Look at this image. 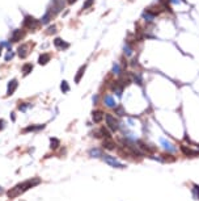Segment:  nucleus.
I'll use <instances>...</instances> for the list:
<instances>
[{"mask_svg":"<svg viewBox=\"0 0 199 201\" xmlns=\"http://www.w3.org/2000/svg\"><path fill=\"white\" fill-rule=\"evenodd\" d=\"M13 57H14V53L12 51V49H8V51H7V54H5L4 59H5V60H11Z\"/></svg>","mask_w":199,"mask_h":201,"instance_id":"bb28decb","label":"nucleus"},{"mask_svg":"<svg viewBox=\"0 0 199 201\" xmlns=\"http://www.w3.org/2000/svg\"><path fill=\"white\" fill-rule=\"evenodd\" d=\"M92 118L94 122H101L102 118H104V112L100 111V109H94L92 112Z\"/></svg>","mask_w":199,"mask_h":201,"instance_id":"9d476101","label":"nucleus"},{"mask_svg":"<svg viewBox=\"0 0 199 201\" xmlns=\"http://www.w3.org/2000/svg\"><path fill=\"white\" fill-rule=\"evenodd\" d=\"M26 36L25 30L24 29H16L13 30V33H12V38H11V42H19L21 41L24 37Z\"/></svg>","mask_w":199,"mask_h":201,"instance_id":"39448f33","label":"nucleus"},{"mask_svg":"<svg viewBox=\"0 0 199 201\" xmlns=\"http://www.w3.org/2000/svg\"><path fill=\"white\" fill-rule=\"evenodd\" d=\"M32 71H33V65H32V63H26V65L22 66V74H24V76L29 75Z\"/></svg>","mask_w":199,"mask_h":201,"instance_id":"6ab92c4d","label":"nucleus"},{"mask_svg":"<svg viewBox=\"0 0 199 201\" xmlns=\"http://www.w3.org/2000/svg\"><path fill=\"white\" fill-rule=\"evenodd\" d=\"M123 71H125V70H123L122 67H120V65H118V63H115V65L113 66V70H111V72L115 74V75H120Z\"/></svg>","mask_w":199,"mask_h":201,"instance_id":"5701e85b","label":"nucleus"},{"mask_svg":"<svg viewBox=\"0 0 199 201\" xmlns=\"http://www.w3.org/2000/svg\"><path fill=\"white\" fill-rule=\"evenodd\" d=\"M105 120H106V125H107V127H109L110 132H113V133L118 132V129H119V121L117 120L114 116L106 114V116H105Z\"/></svg>","mask_w":199,"mask_h":201,"instance_id":"20e7f679","label":"nucleus"},{"mask_svg":"<svg viewBox=\"0 0 199 201\" xmlns=\"http://www.w3.org/2000/svg\"><path fill=\"white\" fill-rule=\"evenodd\" d=\"M93 3H94V0H87V1L84 3V7H83V9H87V8L92 7V5H93Z\"/></svg>","mask_w":199,"mask_h":201,"instance_id":"2f4dec72","label":"nucleus"},{"mask_svg":"<svg viewBox=\"0 0 199 201\" xmlns=\"http://www.w3.org/2000/svg\"><path fill=\"white\" fill-rule=\"evenodd\" d=\"M66 1L68 3V5H72V4H75V3H76L77 0H66Z\"/></svg>","mask_w":199,"mask_h":201,"instance_id":"473e14b6","label":"nucleus"},{"mask_svg":"<svg viewBox=\"0 0 199 201\" xmlns=\"http://www.w3.org/2000/svg\"><path fill=\"white\" fill-rule=\"evenodd\" d=\"M85 70H87V65H84V66H81V67H80L79 71H77V72H76V75H75V83H79L81 79H83L84 74H85Z\"/></svg>","mask_w":199,"mask_h":201,"instance_id":"f8f14e48","label":"nucleus"},{"mask_svg":"<svg viewBox=\"0 0 199 201\" xmlns=\"http://www.w3.org/2000/svg\"><path fill=\"white\" fill-rule=\"evenodd\" d=\"M41 21H38L35 17L30 16V15H26L25 17H24V21H22V26L25 29H30V30H34L37 29L38 26H40Z\"/></svg>","mask_w":199,"mask_h":201,"instance_id":"f03ea898","label":"nucleus"},{"mask_svg":"<svg viewBox=\"0 0 199 201\" xmlns=\"http://www.w3.org/2000/svg\"><path fill=\"white\" fill-rule=\"evenodd\" d=\"M17 86H19V82L17 79H12V80L8 82V87H7V96H11L14 93V91L17 90Z\"/></svg>","mask_w":199,"mask_h":201,"instance_id":"0eeeda50","label":"nucleus"},{"mask_svg":"<svg viewBox=\"0 0 199 201\" xmlns=\"http://www.w3.org/2000/svg\"><path fill=\"white\" fill-rule=\"evenodd\" d=\"M193 196L199 200V185H194V188H193Z\"/></svg>","mask_w":199,"mask_h":201,"instance_id":"cd10ccee","label":"nucleus"},{"mask_svg":"<svg viewBox=\"0 0 199 201\" xmlns=\"http://www.w3.org/2000/svg\"><path fill=\"white\" fill-rule=\"evenodd\" d=\"M43 127H45V125H40V126H37V125H32V126H28V127H25V129H22V133L37 132V130H42Z\"/></svg>","mask_w":199,"mask_h":201,"instance_id":"2eb2a0df","label":"nucleus"},{"mask_svg":"<svg viewBox=\"0 0 199 201\" xmlns=\"http://www.w3.org/2000/svg\"><path fill=\"white\" fill-rule=\"evenodd\" d=\"M3 126H4V120H0V130L3 129Z\"/></svg>","mask_w":199,"mask_h":201,"instance_id":"f704fd0d","label":"nucleus"},{"mask_svg":"<svg viewBox=\"0 0 199 201\" xmlns=\"http://www.w3.org/2000/svg\"><path fill=\"white\" fill-rule=\"evenodd\" d=\"M104 104L106 105L107 108H111V109H114L117 106V103H115V100H114V97L110 95H106L104 97Z\"/></svg>","mask_w":199,"mask_h":201,"instance_id":"6e6552de","label":"nucleus"},{"mask_svg":"<svg viewBox=\"0 0 199 201\" xmlns=\"http://www.w3.org/2000/svg\"><path fill=\"white\" fill-rule=\"evenodd\" d=\"M123 53H125V55L126 57H128V58H131L132 57V53H134V49H132L131 45H125V47H123Z\"/></svg>","mask_w":199,"mask_h":201,"instance_id":"a211bd4d","label":"nucleus"},{"mask_svg":"<svg viewBox=\"0 0 199 201\" xmlns=\"http://www.w3.org/2000/svg\"><path fill=\"white\" fill-rule=\"evenodd\" d=\"M50 142H51V143H50V149H51V150H55V149L59 146V141L56 138H51Z\"/></svg>","mask_w":199,"mask_h":201,"instance_id":"a878e982","label":"nucleus"},{"mask_svg":"<svg viewBox=\"0 0 199 201\" xmlns=\"http://www.w3.org/2000/svg\"><path fill=\"white\" fill-rule=\"evenodd\" d=\"M38 183H40V179H33V180L21 183V184H19L17 187H14L13 189H11L9 192H8V194H9V197L19 196L20 193H22V192H25L26 189H29V188H32V187H34V185H37Z\"/></svg>","mask_w":199,"mask_h":201,"instance_id":"f257e3e1","label":"nucleus"},{"mask_svg":"<svg viewBox=\"0 0 199 201\" xmlns=\"http://www.w3.org/2000/svg\"><path fill=\"white\" fill-rule=\"evenodd\" d=\"M0 55H1V47H0Z\"/></svg>","mask_w":199,"mask_h":201,"instance_id":"e433bc0d","label":"nucleus"},{"mask_svg":"<svg viewBox=\"0 0 199 201\" xmlns=\"http://www.w3.org/2000/svg\"><path fill=\"white\" fill-rule=\"evenodd\" d=\"M117 113H118V114H125V112H123V108H118Z\"/></svg>","mask_w":199,"mask_h":201,"instance_id":"72a5a7b5","label":"nucleus"},{"mask_svg":"<svg viewBox=\"0 0 199 201\" xmlns=\"http://www.w3.org/2000/svg\"><path fill=\"white\" fill-rule=\"evenodd\" d=\"M102 146H104L105 149H107V150H113V149L115 147V143H114L110 138H106L104 142H102Z\"/></svg>","mask_w":199,"mask_h":201,"instance_id":"f3484780","label":"nucleus"},{"mask_svg":"<svg viewBox=\"0 0 199 201\" xmlns=\"http://www.w3.org/2000/svg\"><path fill=\"white\" fill-rule=\"evenodd\" d=\"M104 159L107 164H110V166H113V167H123L122 164H120L119 162H117V160L114 159L113 157H110V155H104Z\"/></svg>","mask_w":199,"mask_h":201,"instance_id":"9b49d317","label":"nucleus"},{"mask_svg":"<svg viewBox=\"0 0 199 201\" xmlns=\"http://www.w3.org/2000/svg\"><path fill=\"white\" fill-rule=\"evenodd\" d=\"M98 137H102V138H110V132L106 129V127H101V130H98Z\"/></svg>","mask_w":199,"mask_h":201,"instance_id":"412c9836","label":"nucleus"},{"mask_svg":"<svg viewBox=\"0 0 199 201\" xmlns=\"http://www.w3.org/2000/svg\"><path fill=\"white\" fill-rule=\"evenodd\" d=\"M89 154H90V157H101V151L98 149H93Z\"/></svg>","mask_w":199,"mask_h":201,"instance_id":"c85d7f7f","label":"nucleus"},{"mask_svg":"<svg viewBox=\"0 0 199 201\" xmlns=\"http://www.w3.org/2000/svg\"><path fill=\"white\" fill-rule=\"evenodd\" d=\"M17 55H19L21 59H25L26 55H28V45H20L17 47Z\"/></svg>","mask_w":199,"mask_h":201,"instance_id":"1a4fd4ad","label":"nucleus"},{"mask_svg":"<svg viewBox=\"0 0 199 201\" xmlns=\"http://www.w3.org/2000/svg\"><path fill=\"white\" fill-rule=\"evenodd\" d=\"M60 90H62L63 93H67L68 91H70V84L67 83V80H62V83H60Z\"/></svg>","mask_w":199,"mask_h":201,"instance_id":"b1692460","label":"nucleus"},{"mask_svg":"<svg viewBox=\"0 0 199 201\" xmlns=\"http://www.w3.org/2000/svg\"><path fill=\"white\" fill-rule=\"evenodd\" d=\"M131 80L135 82V83H138L139 86L143 84V78H141V75H138V74H131Z\"/></svg>","mask_w":199,"mask_h":201,"instance_id":"4be33fe9","label":"nucleus"},{"mask_svg":"<svg viewBox=\"0 0 199 201\" xmlns=\"http://www.w3.org/2000/svg\"><path fill=\"white\" fill-rule=\"evenodd\" d=\"M161 145L164 146L167 150H169V151H174L176 150V147H174V145L173 143H170L168 139H164V138H161Z\"/></svg>","mask_w":199,"mask_h":201,"instance_id":"dca6fc26","label":"nucleus"},{"mask_svg":"<svg viewBox=\"0 0 199 201\" xmlns=\"http://www.w3.org/2000/svg\"><path fill=\"white\" fill-rule=\"evenodd\" d=\"M54 45H55L56 49H59V50H66V49L70 47V44L66 42L64 39L60 38V37H55V39H54Z\"/></svg>","mask_w":199,"mask_h":201,"instance_id":"423d86ee","label":"nucleus"},{"mask_svg":"<svg viewBox=\"0 0 199 201\" xmlns=\"http://www.w3.org/2000/svg\"><path fill=\"white\" fill-rule=\"evenodd\" d=\"M49 60H50V54H47V53L41 54L40 58H38V63H40L41 66L47 65V62H49Z\"/></svg>","mask_w":199,"mask_h":201,"instance_id":"4468645a","label":"nucleus"},{"mask_svg":"<svg viewBox=\"0 0 199 201\" xmlns=\"http://www.w3.org/2000/svg\"><path fill=\"white\" fill-rule=\"evenodd\" d=\"M141 17H143L144 20L147 21V23H152L153 20H155V17H156V15H153L152 12L151 11H148V9H146L143 12V13H141Z\"/></svg>","mask_w":199,"mask_h":201,"instance_id":"ddd939ff","label":"nucleus"},{"mask_svg":"<svg viewBox=\"0 0 199 201\" xmlns=\"http://www.w3.org/2000/svg\"><path fill=\"white\" fill-rule=\"evenodd\" d=\"M53 17H54V16H53V13H51V11H50V9H47V12L43 15V17H42L41 23H42V24H47L51 19H53Z\"/></svg>","mask_w":199,"mask_h":201,"instance_id":"aec40b11","label":"nucleus"},{"mask_svg":"<svg viewBox=\"0 0 199 201\" xmlns=\"http://www.w3.org/2000/svg\"><path fill=\"white\" fill-rule=\"evenodd\" d=\"M29 106H30V104H26V103H22V104H20V105H19V109H20L21 112H25L26 109L29 108Z\"/></svg>","mask_w":199,"mask_h":201,"instance_id":"7c9ffc66","label":"nucleus"},{"mask_svg":"<svg viewBox=\"0 0 199 201\" xmlns=\"http://www.w3.org/2000/svg\"><path fill=\"white\" fill-rule=\"evenodd\" d=\"M63 8H64V1L63 0H51L47 9H50L53 16H55V15H58L63 11Z\"/></svg>","mask_w":199,"mask_h":201,"instance_id":"7ed1b4c3","label":"nucleus"},{"mask_svg":"<svg viewBox=\"0 0 199 201\" xmlns=\"http://www.w3.org/2000/svg\"><path fill=\"white\" fill-rule=\"evenodd\" d=\"M181 150H182L183 154L189 155V157H190V155H194V153H195L193 149H189V147H186V146H182V147H181Z\"/></svg>","mask_w":199,"mask_h":201,"instance_id":"393cba45","label":"nucleus"},{"mask_svg":"<svg viewBox=\"0 0 199 201\" xmlns=\"http://www.w3.org/2000/svg\"><path fill=\"white\" fill-rule=\"evenodd\" d=\"M1 192H3V188H1V187H0V193H1Z\"/></svg>","mask_w":199,"mask_h":201,"instance_id":"c9c22d12","label":"nucleus"},{"mask_svg":"<svg viewBox=\"0 0 199 201\" xmlns=\"http://www.w3.org/2000/svg\"><path fill=\"white\" fill-rule=\"evenodd\" d=\"M55 32H56V26H55V25H50V26H49V29L46 30L47 34H54Z\"/></svg>","mask_w":199,"mask_h":201,"instance_id":"c756f323","label":"nucleus"}]
</instances>
